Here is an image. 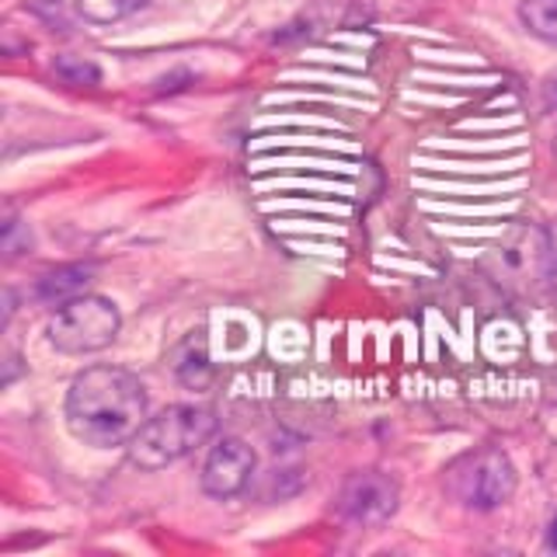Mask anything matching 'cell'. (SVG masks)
Returning a JSON list of instances; mask_svg holds the SVG:
<instances>
[{
  "label": "cell",
  "mask_w": 557,
  "mask_h": 557,
  "mask_svg": "<svg viewBox=\"0 0 557 557\" xmlns=\"http://www.w3.org/2000/svg\"><path fill=\"white\" fill-rule=\"evenodd\" d=\"M147 422V387L122 366H91L66 391V429L95 449L129 446Z\"/></svg>",
  "instance_id": "1"
},
{
  "label": "cell",
  "mask_w": 557,
  "mask_h": 557,
  "mask_svg": "<svg viewBox=\"0 0 557 557\" xmlns=\"http://www.w3.org/2000/svg\"><path fill=\"white\" fill-rule=\"evenodd\" d=\"M216 435V414L199 405H171L147 418L144 429L133 435L129 460L139 470H164L185 460Z\"/></svg>",
  "instance_id": "2"
},
{
  "label": "cell",
  "mask_w": 557,
  "mask_h": 557,
  "mask_svg": "<svg viewBox=\"0 0 557 557\" xmlns=\"http://www.w3.org/2000/svg\"><path fill=\"white\" fill-rule=\"evenodd\" d=\"M119 307L112 300L95 293H84L77 300H70L57 310V318L49 321V345L66 356H87L101 352L119 338Z\"/></svg>",
  "instance_id": "3"
},
{
  "label": "cell",
  "mask_w": 557,
  "mask_h": 557,
  "mask_svg": "<svg viewBox=\"0 0 557 557\" xmlns=\"http://www.w3.org/2000/svg\"><path fill=\"white\" fill-rule=\"evenodd\" d=\"M446 492L467 509H498L516 492V467L495 446L474 449L446 470Z\"/></svg>",
  "instance_id": "4"
},
{
  "label": "cell",
  "mask_w": 557,
  "mask_h": 557,
  "mask_svg": "<svg viewBox=\"0 0 557 557\" xmlns=\"http://www.w3.org/2000/svg\"><path fill=\"white\" fill-rule=\"evenodd\" d=\"M400 505V487L383 470H356L348 474L338 492V509L345 519L359 522V527H380L387 522Z\"/></svg>",
  "instance_id": "5"
},
{
  "label": "cell",
  "mask_w": 557,
  "mask_h": 557,
  "mask_svg": "<svg viewBox=\"0 0 557 557\" xmlns=\"http://www.w3.org/2000/svg\"><path fill=\"white\" fill-rule=\"evenodd\" d=\"M255 449L244 440H220L202 463V492L209 498H234L251 484L255 474Z\"/></svg>",
  "instance_id": "6"
},
{
  "label": "cell",
  "mask_w": 557,
  "mask_h": 557,
  "mask_svg": "<svg viewBox=\"0 0 557 557\" xmlns=\"http://www.w3.org/2000/svg\"><path fill=\"white\" fill-rule=\"evenodd\" d=\"M171 370L185 383L188 391H202L209 380H213V362H209V345H206V331H191L185 342L174 345L171 352Z\"/></svg>",
  "instance_id": "7"
},
{
  "label": "cell",
  "mask_w": 557,
  "mask_h": 557,
  "mask_svg": "<svg viewBox=\"0 0 557 557\" xmlns=\"http://www.w3.org/2000/svg\"><path fill=\"white\" fill-rule=\"evenodd\" d=\"M91 275L95 269L91 265H60V269H52L39 278V286H35V296H39L42 304H70V300H77V296L87 293V283H91Z\"/></svg>",
  "instance_id": "8"
},
{
  "label": "cell",
  "mask_w": 557,
  "mask_h": 557,
  "mask_svg": "<svg viewBox=\"0 0 557 557\" xmlns=\"http://www.w3.org/2000/svg\"><path fill=\"white\" fill-rule=\"evenodd\" d=\"M519 17L536 39L557 46V0H522Z\"/></svg>",
  "instance_id": "9"
},
{
  "label": "cell",
  "mask_w": 557,
  "mask_h": 557,
  "mask_svg": "<svg viewBox=\"0 0 557 557\" xmlns=\"http://www.w3.org/2000/svg\"><path fill=\"white\" fill-rule=\"evenodd\" d=\"M147 0H77V14L91 25H115L122 17L136 14Z\"/></svg>",
  "instance_id": "10"
},
{
  "label": "cell",
  "mask_w": 557,
  "mask_h": 557,
  "mask_svg": "<svg viewBox=\"0 0 557 557\" xmlns=\"http://www.w3.org/2000/svg\"><path fill=\"white\" fill-rule=\"evenodd\" d=\"M57 74H60L66 84H98V81H101L98 66H95V63H87V60H77V57H60V60H57Z\"/></svg>",
  "instance_id": "11"
},
{
  "label": "cell",
  "mask_w": 557,
  "mask_h": 557,
  "mask_svg": "<svg viewBox=\"0 0 557 557\" xmlns=\"http://www.w3.org/2000/svg\"><path fill=\"white\" fill-rule=\"evenodd\" d=\"M544 283L557 293V223L544 231Z\"/></svg>",
  "instance_id": "12"
},
{
  "label": "cell",
  "mask_w": 557,
  "mask_h": 557,
  "mask_svg": "<svg viewBox=\"0 0 557 557\" xmlns=\"http://www.w3.org/2000/svg\"><path fill=\"white\" fill-rule=\"evenodd\" d=\"M544 98H547V109H557V74L547 77V84H544Z\"/></svg>",
  "instance_id": "13"
},
{
  "label": "cell",
  "mask_w": 557,
  "mask_h": 557,
  "mask_svg": "<svg viewBox=\"0 0 557 557\" xmlns=\"http://www.w3.org/2000/svg\"><path fill=\"white\" fill-rule=\"evenodd\" d=\"M547 547H550V550H557V516H554L550 530H547Z\"/></svg>",
  "instance_id": "14"
},
{
  "label": "cell",
  "mask_w": 557,
  "mask_h": 557,
  "mask_svg": "<svg viewBox=\"0 0 557 557\" xmlns=\"http://www.w3.org/2000/svg\"><path fill=\"white\" fill-rule=\"evenodd\" d=\"M554 153H557V133H554Z\"/></svg>",
  "instance_id": "15"
}]
</instances>
